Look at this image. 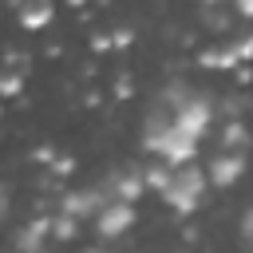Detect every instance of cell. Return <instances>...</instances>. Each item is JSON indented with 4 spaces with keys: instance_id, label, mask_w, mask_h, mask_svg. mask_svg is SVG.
Masks as SVG:
<instances>
[{
    "instance_id": "obj_1",
    "label": "cell",
    "mask_w": 253,
    "mask_h": 253,
    "mask_svg": "<svg viewBox=\"0 0 253 253\" xmlns=\"http://www.w3.org/2000/svg\"><path fill=\"white\" fill-rule=\"evenodd\" d=\"M142 142H146V150H154V154L166 158V162H186V158H194V150H198V134H190L186 126H178V119H174L170 107H162V103H154V111L146 115Z\"/></svg>"
},
{
    "instance_id": "obj_2",
    "label": "cell",
    "mask_w": 253,
    "mask_h": 253,
    "mask_svg": "<svg viewBox=\"0 0 253 253\" xmlns=\"http://www.w3.org/2000/svg\"><path fill=\"white\" fill-rule=\"evenodd\" d=\"M206 182H210V174H202L198 166H190V162H178L174 170H166V178H162V202L170 206V210H178V213H194L198 206H202V198H206Z\"/></svg>"
},
{
    "instance_id": "obj_3",
    "label": "cell",
    "mask_w": 253,
    "mask_h": 253,
    "mask_svg": "<svg viewBox=\"0 0 253 253\" xmlns=\"http://www.w3.org/2000/svg\"><path fill=\"white\" fill-rule=\"evenodd\" d=\"M158 103L162 107H170V115L178 119V126H186L190 134H206V126H210V99L206 95H198V91H190V87H166L162 95H158Z\"/></svg>"
},
{
    "instance_id": "obj_4",
    "label": "cell",
    "mask_w": 253,
    "mask_h": 253,
    "mask_svg": "<svg viewBox=\"0 0 253 253\" xmlns=\"http://www.w3.org/2000/svg\"><path fill=\"white\" fill-rule=\"evenodd\" d=\"M130 221H134V210H130L126 198L103 202V210L95 213V229H99V237H123V233L130 229Z\"/></svg>"
},
{
    "instance_id": "obj_5",
    "label": "cell",
    "mask_w": 253,
    "mask_h": 253,
    "mask_svg": "<svg viewBox=\"0 0 253 253\" xmlns=\"http://www.w3.org/2000/svg\"><path fill=\"white\" fill-rule=\"evenodd\" d=\"M241 170H245V154L241 150H217V158L210 162V182L213 186H233L237 178H241Z\"/></svg>"
},
{
    "instance_id": "obj_6",
    "label": "cell",
    "mask_w": 253,
    "mask_h": 253,
    "mask_svg": "<svg viewBox=\"0 0 253 253\" xmlns=\"http://www.w3.org/2000/svg\"><path fill=\"white\" fill-rule=\"evenodd\" d=\"M111 186H115L111 194H115V198H126V202H134V198L142 194V178H138V174H115Z\"/></svg>"
},
{
    "instance_id": "obj_7",
    "label": "cell",
    "mask_w": 253,
    "mask_h": 253,
    "mask_svg": "<svg viewBox=\"0 0 253 253\" xmlns=\"http://www.w3.org/2000/svg\"><path fill=\"white\" fill-rule=\"evenodd\" d=\"M43 229H47L43 221H40V225L20 229V233H16V245H20V249H40V245H43Z\"/></svg>"
},
{
    "instance_id": "obj_8",
    "label": "cell",
    "mask_w": 253,
    "mask_h": 253,
    "mask_svg": "<svg viewBox=\"0 0 253 253\" xmlns=\"http://www.w3.org/2000/svg\"><path fill=\"white\" fill-rule=\"evenodd\" d=\"M241 241H245V245H253V210H245V213H241Z\"/></svg>"
},
{
    "instance_id": "obj_9",
    "label": "cell",
    "mask_w": 253,
    "mask_h": 253,
    "mask_svg": "<svg viewBox=\"0 0 253 253\" xmlns=\"http://www.w3.org/2000/svg\"><path fill=\"white\" fill-rule=\"evenodd\" d=\"M237 12L241 16H253V0H237Z\"/></svg>"
},
{
    "instance_id": "obj_10",
    "label": "cell",
    "mask_w": 253,
    "mask_h": 253,
    "mask_svg": "<svg viewBox=\"0 0 253 253\" xmlns=\"http://www.w3.org/2000/svg\"><path fill=\"white\" fill-rule=\"evenodd\" d=\"M206 4H217V0H206Z\"/></svg>"
}]
</instances>
